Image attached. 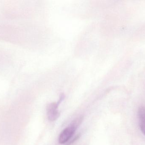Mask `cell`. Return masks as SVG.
<instances>
[{"label": "cell", "instance_id": "3957f363", "mask_svg": "<svg viewBox=\"0 0 145 145\" xmlns=\"http://www.w3.org/2000/svg\"><path fill=\"white\" fill-rule=\"evenodd\" d=\"M10 57H8V54L3 51L0 50V72L4 70L6 66L10 64L11 61Z\"/></svg>", "mask_w": 145, "mask_h": 145}, {"label": "cell", "instance_id": "277c9868", "mask_svg": "<svg viewBox=\"0 0 145 145\" xmlns=\"http://www.w3.org/2000/svg\"><path fill=\"white\" fill-rule=\"evenodd\" d=\"M139 121L141 132L145 136V107L141 106L138 110Z\"/></svg>", "mask_w": 145, "mask_h": 145}, {"label": "cell", "instance_id": "6da1fadb", "mask_svg": "<svg viewBox=\"0 0 145 145\" xmlns=\"http://www.w3.org/2000/svg\"><path fill=\"white\" fill-rule=\"evenodd\" d=\"M83 116H80L75 118L70 124L69 127L65 129L59 135L58 141L61 144H66L73 137L76 130L81 125L83 121Z\"/></svg>", "mask_w": 145, "mask_h": 145}, {"label": "cell", "instance_id": "7a4b0ae2", "mask_svg": "<svg viewBox=\"0 0 145 145\" xmlns=\"http://www.w3.org/2000/svg\"><path fill=\"white\" fill-rule=\"evenodd\" d=\"M59 105L57 102L51 103L47 106V115L49 121H54L59 117L60 113L58 110Z\"/></svg>", "mask_w": 145, "mask_h": 145}, {"label": "cell", "instance_id": "5b68a950", "mask_svg": "<svg viewBox=\"0 0 145 145\" xmlns=\"http://www.w3.org/2000/svg\"><path fill=\"white\" fill-rule=\"evenodd\" d=\"M80 136H81L80 134H78L77 135L75 136V137H72V138H71L66 143V145H71L75 141H76V140L80 138Z\"/></svg>", "mask_w": 145, "mask_h": 145}]
</instances>
